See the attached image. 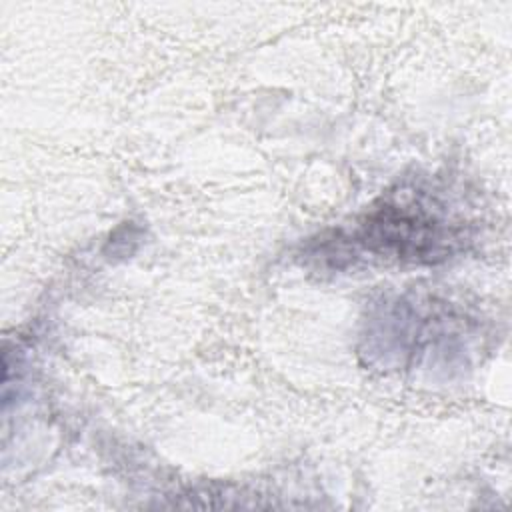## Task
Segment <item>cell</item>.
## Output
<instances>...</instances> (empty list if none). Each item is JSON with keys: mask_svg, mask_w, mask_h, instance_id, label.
Here are the masks:
<instances>
[{"mask_svg": "<svg viewBox=\"0 0 512 512\" xmlns=\"http://www.w3.org/2000/svg\"><path fill=\"white\" fill-rule=\"evenodd\" d=\"M362 244L380 254L398 258H422L440 254V244L446 238L440 222L426 214L420 206L386 204L372 212L360 228Z\"/></svg>", "mask_w": 512, "mask_h": 512, "instance_id": "obj_1", "label": "cell"}]
</instances>
